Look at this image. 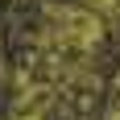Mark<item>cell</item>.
Returning a JSON list of instances; mask_svg holds the SVG:
<instances>
[{"label":"cell","mask_w":120,"mask_h":120,"mask_svg":"<svg viewBox=\"0 0 120 120\" xmlns=\"http://www.w3.org/2000/svg\"><path fill=\"white\" fill-rule=\"evenodd\" d=\"M99 37H104V21L95 12H87L83 4H46L41 8V41L46 46L87 54L99 46Z\"/></svg>","instance_id":"1"},{"label":"cell","mask_w":120,"mask_h":120,"mask_svg":"<svg viewBox=\"0 0 120 120\" xmlns=\"http://www.w3.org/2000/svg\"><path fill=\"white\" fill-rule=\"evenodd\" d=\"M79 4H83L87 12H95L99 21H104V17H120V0H79Z\"/></svg>","instance_id":"2"}]
</instances>
